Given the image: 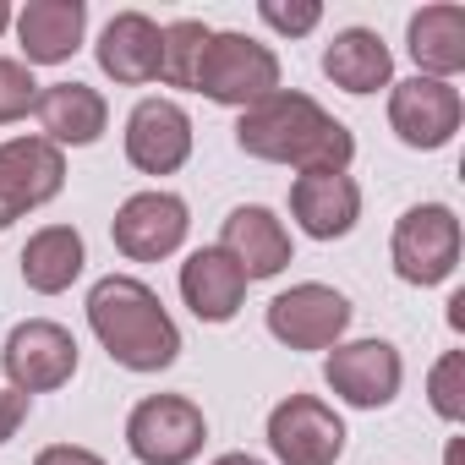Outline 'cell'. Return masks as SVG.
Masks as SVG:
<instances>
[{
  "instance_id": "ac0fdd59",
  "label": "cell",
  "mask_w": 465,
  "mask_h": 465,
  "mask_svg": "<svg viewBox=\"0 0 465 465\" xmlns=\"http://www.w3.org/2000/svg\"><path fill=\"white\" fill-rule=\"evenodd\" d=\"M34 115H39L45 143H55V148H94L110 132V104L88 83H50V88H39Z\"/></svg>"
},
{
  "instance_id": "7402d4cb",
  "label": "cell",
  "mask_w": 465,
  "mask_h": 465,
  "mask_svg": "<svg viewBox=\"0 0 465 465\" xmlns=\"http://www.w3.org/2000/svg\"><path fill=\"white\" fill-rule=\"evenodd\" d=\"M83 263H88L83 230H72V224H45V230H34L28 247H23V285L39 291V296H61V291L77 285Z\"/></svg>"
},
{
  "instance_id": "d6986e66",
  "label": "cell",
  "mask_w": 465,
  "mask_h": 465,
  "mask_svg": "<svg viewBox=\"0 0 465 465\" xmlns=\"http://www.w3.org/2000/svg\"><path fill=\"white\" fill-rule=\"evenodd\" d=\"M181 302L192 307L197 323H230L247 307V274L236 269V258L219 247H197L181 263Z\"/></svg>"
},
{
  "instance_id": "d4e9b609",
  "label": "cell",
  "mask_w": 465,
  "mask_h": 465,
  "mask_svg": "<svg viewBox=\"0 0 465 465\" xmlns=\"http://www.w3.org/2000/svg\"><path fill=\"white\" fill-rule=\"evenodd\" d=\"M34 104H39V83H34V66H23V61H6V55H0V126L23 121Z\"/></svg>"
},
{
  "instance_id": "30bf717a",
  "label": "cell",
  "mask_w": 465,
  "mask_h": 465,
  "mask_svg": "<svg viewBox=\"0 0 465 465\" xmlns=\"http://www.w3.org/2000/svg\"><path fill=\"white\" fill-rule=\"evenodd\" d=\"M269 449L280 465H340L345 421L318 394H285L269 411Z\"/></svg>"
},
{
  "instance_id": "e0dca14e",
  "label": "cell",
  "mask_w": 465,
  "mask_h": 465,
  "mask_svg": "<svg viewBox=\"0 0 465 465\" xmlns=\"http://www.w3.org/2000/svg\"><path fill=\"white\" fill-rule=\"evenodd\" d=\"M12 23H17V45H23V66H61L83 50L88 0H28Z\"/></svg>"
},
{
  "instance_id": "9a60e30c",
  "label": "cell",
  "mask_w": 465,
  "mask_h": 465,
  "mask_svg": "<svg viewBox=\"0 0 465 465\" xmlns=\"http://www.w3.org/2000/svg\"><path fill=\"white\" fill-rule=\"evenodd\" d=\"M291 219L312 242H345L361 219V186L351 170H318L291 181Z\"/></svg>"
},
{
  "instance_id": "52a82bcc",
  "label": "cell",
  "mask_w": 465,
  "mask_h": 465,
  "mask_svg": "<svg viewBox=\"0 0 465 465\" xmlns=\"http://www.w3.org/2000/svg\"><path fill=\"white\" fill-rule=\"evenodd\" d=\"M192 230V208L186 197L153 186V192H132L115 219H110V242L126 263H159V258H175L181 242Z\"/></svg>"
},
{
  "instance_id": "3957f363",
  "label": "cell",
  "mask_w": 465,
  "mask_h": 465,
  "mask_svg": "<svg viewBox=\"0 0 465 465\" xmlns=\"http://www.w3.org/2000/svg\"><path fill=\"white\" fill-rule=\"evenodd\" d=\"M192 94H203L224 110H252L269 94H280V55L252 34H213Z\"/></svg>"
},
{
  "instance_id": "44dd1931",
  "label": "cell",
  "mask_w": 465,
  "mask_h": 465,
  "mask_svg": "<svg viewBox=\"0 0 465 465\" xmlns=\"http://www.w3.org/2000/svg\"><path fill=\"white\" fill-rule=\"evenodd\" d=\"M405 45H411V61L421 66L416 77H438L449 83L454 72H465V6H421L411 23H405Z\"/></svg>"
},
{
  "instance_id": "277c9868",
  "label": "cell",
  "mask_w": 465,
  "mask_h": 465,
  "mask_svg": "<svg viewBox=\"0 0 465 465\" xmlns=\"http://www.w3.org/2000/svg\"><path fill=\"white\" fill-rule=\"evenodd\" d=\"M389 258L394 274L405 285H443L460 269V213L449 203H416L394 219V236H389Z\"/></svg>"
},
{
  "instance_id": "f546056e",
  "label": "cell",
  "mask_w": 465,
  "mask_h": 465,
  "mask_svg": "<svg viewBox=\"0 0 465 465\" xmlns=\"http://www.w3.org/2000/svg\"><path fill=\"white\" fill-rule=\"evenodd\" d=\"M208 465H263L258 454H219V460H208Z\"/></svg>"
},
{
  "instance_id": "603a6c76",
  "label": "cell",
  "mask_w": 465,
  "mask_h": 465,
  "mask_svg": "<svg viewBox=\"0 0 465 465\" xmlns=\"http://www.w3.org/2000/svg\"><path fill=\"white\" fill-rule=\"evenodd\" d=\"M213 28L197 23V17H181L164 28V55H159V83L170 88H192L197 83V66H203V50H208Z\"/></svg>"
},
{
  "instance_id": "484cf974",
  "label": "cell",
  "mask_w": 465,
  "mask_h": 465,
  "mask_svg": "<svg viewBox=\"0 0 465 465\" xmlns=\"http://www.w3.org/2000/svg\"><path fill=\"white\" fill-rule=\"evenodd\" d=\"M258 17H263V28H274V34H285V39H302V34H312V28L323 23V6H318V0H302V6H285V0H263Z\"/></svg>"
},
{
  "instance_id": "8992f818",
  "label": "cell",
  "mask_w": 465,
  "mask_h": 465,
  "mask_svg": "<svg viewBox=\"0 0 465 465\" xmlns=\"http://www.w3.org/2000/svg\"><path fill=\"white\" fill-rule=\"evenodd\" d=\"M356 307L345 291L323 285V280H307V285H291L269 302V334L285 345V351H334L345 345V329H351Z\"/></svg>"
},
{
  "instance_id": "6da1fadb",
  "label": "cell",
  "mask_w": 465,
  "mask_h": 465,
  "mask_svg": "<svg viewBox=\"0 0 465 465\" xmlns=\"http://www.w3.org/2000/svg\"><path fill=\"white\" fill-rule=\"evenodd\" d=\"M236 148L263 159V164H291L296 175H318V170H351L356 159V137L345 121H334L312 94L302 88H280L263 104L242 110L236 121Z\"/></svg>"
},
{
  "instance_id": "f1b7e54d",
  "label": "cell",
  "mask_w": 465,
  "mask_h": 465,
  "mask_svg": "<svg viewBox=\"0 0 465 465\" xmlns=\"http://www.w3.org/2000/svg\"><path fill=\"white\" fill-rule=\"evenodd\" d=\"M449 323H454V329H465V291H454V296H449Z\"/></svg>"
},
{
  "instance_id": "cb8c5ba5",
  "label": "cell",
  "mask_w": 465,
  "mask_h": 465,
  "mask_svg": "<svg viewBox=\"0 0 465 465\" xmlns=\"http://www.w3.org/2000/svg\"><path fill=\"white\" fill-rule=\"evenodd\" d=\"M427 400L443 421H465V351H443L427 372Z\"/></svg>"
},
{
  "instance_id": "4fadbf2b",
  "label": "cell",
  "mask_w": 465,
  "mask_h": 465,
  "mask_svg": "<svg viewBox=\"0 0 465 465\" xmlns=\"http://www.w3.org/2000/svg\"><path fill=\"white\" fill-rule=\"evenodd\" d=\"M126 159L143 175H175L192 159V115L175 99H137L126 115Z\"/></svg>"
},
{
  "instance_id": "7a4b0ae2",
  "label": "cell",
  "mask_w": 465,
  "mask_h": 465,
  "mask_svg": "<svg viewBox=\"0 0 465 465\" xmlns=\"http://www.w3.org/2000/svg\"><path fill=\"white\" fill-rule=\"evenodd\" d=\"M88 329L104 356L126 372H164L181 356V329L164 312L159 291L132 274H104L88 291Z\"/></svg>"
},
{
  "instance_id": "2e32d148",
  "label": "cell",
  "mask_w": 465,
  "mask_h": 465,
  "mask_svg": "<svg viewBox=\"0 0 465 465\" xmlns=\"http://www.w3.org/2000/svg\"><path fill=\"white\" fill-rule=\"evenodd\" d=\"M99 55V72L121 88H143V83H159V55H164V28L143 12H115L94 45Z\"/></svg>"
},
{
  "instance_id": "4dcf8cb0",
  "label": "cell",
  "mask_w": 465,
  "mask_h": 465,
  "mask_svg": "<svg viewBox=\"0 0 465 465\" xmlns=\"http://www.w3.org/2000/svg\"><path fill=\"white\" fill-rule=\"evenodd\" d=\"M12 17H17V12L6 6V0H0V34H6V28H12Z\"/></svg>"
},
{
  "instance_id": "4316f807",
  "label": "cell",
  "mask_w": 465,
  "mask_h": 465,
  "mask_svg": "<svg viewBox=\"0 0 465 465\" xmlns=\"http://www.w3.org/2000/svg\"><path fill=\"white\" fill-rule=\"evenodd\" d=\"M23 421H28V394H17V389H0V443H12Z\"/></svg>"
},
{
  "instance_id": "8fae6325",
  "label": "cell",
  "mask_w": 465,
  "mask_h": 465,
  "mask_svg": "<svg viewBox=\"0 0 465 465\" xmlns=\"http://www.w3.org/2000/svg\"><path fill=\"white\" fill-rule=\"evenodd\" d=\"M66 186V153L45 137L0 143V230H12L23 213L55 203Z\"/></svg>"
},
{
  "instance_id": "5bb4252c",
  "label": "cell",
  "mask_w": 465,
  "mask_h": 465,
  "mask_svg": "<svg viewBox=\"0 0 465 465\" xmlns=\"http://www.w3.org/2000/svg\"><path fill=\"white\" fill-rule=\"evenodd\" d=\"M219 252L236 258V269L247 274V285H252V280H274V274H285L291 258H296L285 219H280L274 208H263V203H242V208H230V213H224Z\"/></svg>"
},
{
  "instance_id": "ba28073f",
  "label": "cell",
  "mask_w": 465,
  "mask_h": 465,
  "mask_svg": "<svg viewBox=\"0 0 465 465\" xmlns=\"http://www.w3.org/2000/svg\"><path fill=\"white\" fill-rule=\"evenodd\" d=\"M77 361H83V351H77L72 329H61L50 318L17 323L6 334V351H0V367H6L12 389L28 394V400L34 394H50V389H66L77 378Z\"/></svg>"
},
{
  "instance_id": "83f0119b",
  "label": "cell",
  "mask_w": 465,
  "mask_h": 465,
  "mask_svg": "<svg viewBox=\"0 0 465 465\" xmlns=\"http://www.w3.org/2000/svg\"><path fill=\"white\" fill-rule=\"evenodd\" d=\"M34 465H104V460L94 449H77V443H50V449H39Z\"/></svg>"
},
{
  "instance_id": "9c48e42d",
  "label": "cell",
  "mask_w": 465,
  "mask_h": 465,
  "mask_svg": "<svg viewBox=\"0 0 465 465\" xmlns=\"http://www.w3.org/2000/svg\"><path fill=\"white\" fill-rule=\"evenodd\" d=\"M460 121H465V99L454 83H438V77L389 83V126L405 148H416V153L449 148Z\"/></svg>"
},
{
  "instance_id": "7c38bea8",
  "label": "cell",
  "mask_w": 465,
  "mask_h": 465,
  "mask_svg": "<svg viewBox=\"0 0 465 465\" xmlns=\"http://www.w3.org/2000/svg\"><path fill=\"white\" fill-rule=\"evenodd\" d=\"M323 383L356 411H383L405 383V361L389 340H351L323 356Z\"/></svg>"
},
{
  "instance_id": "1f68e13d",
  "label": "cell",
  "mask_w": 465,
  "mask_h": 465,
  "mask_svg": "<svg viewBox=\"0 0 465 465\" xmlns=\"http://www.w3.org/2000/svg\"><path fill=\"white\" fill-rule=\"evenodd\" d=\"M449 465H460V443H454V449H449Z\"/></svg>"
},
{
  "instance_id": "5b68a950",
  "label": "cell",
  "mask_w": 465,
  "mask_h": 465,
  "mask_svg": "<svg viewBox=\"0 0 465 465\" xmlns=\"http://www.w3.org/2000/svg\"><path fill=\"white\" fill-rule=\"evenodd\" d=\"M208 443V416L186 394H148L126 416V449L137 465H192Z\"/></svg>"
},
{
  "instance_id": "ffe728a7",
  "label": "cell",
  "mask_w": 465,
  "mask_h": 465,
  "mask_svg": "<svg viewBox=\"0 0 465 465\" xmlns=\"http://www.w3.org/2000/svg\"><path fill=\"white\" fill-rule=\"evenodd\" d=\"M323 77L356 99L378 94L394 83V50L372 34V28H340L323 50Z\"/></svg>"
}]
</instances>
